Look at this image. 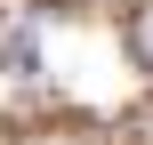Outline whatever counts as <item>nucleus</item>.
<instances>
[{"mask_svg":"<svg viewBox=\"0 0 153 145\" xmlns=\"http://www.w3.org/2000/svg\"><path fill=\"white\" fill-rule=\"evenodd\" d=\"M129 57L153 73V8H137V16H129Z\"/></svg>","mask_w":153,"mask_h":145,"instance_id":"f257e3e1","label":"nucleus"},{"mask_svg":"<svg viewBox=\"0 0 153 145\" xmlns=\"http://www.w3.org/2000/svg\"><path fill=\"white\" fill-rule=\"evenodd\" d=\"M0 57H8L16 73H32V65H40V57H32V32H8V40H0Z\"/></svg>","mask_w":153,"mask_h":145,"instance_id":"f03ea898","label":"nucleus"}]
</instances>
